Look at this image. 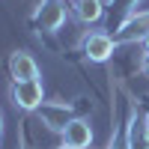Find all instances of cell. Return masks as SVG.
<instances>
[{
  "instance_id": "obj_1",
  "label": "cell",
  "mask_w": 149,
  "mask_h": 149,
  "mask_svg": "<svg viewBox=\"0 0 149 149\" xmlns=\"http://www.w3.org/2000/svg\"><path fill=\"white\" fill-rule=\"evenodd\" d=\"M12 102L21 110H39L45 104L42 81H12Z\"/></svg>"
},
{
  "instance_id": "obj_2",
  "label": "cell",
  "mask_w": 149,
  "mask_h": 149,
  "mask_svg": "<svg viewBox=\"0 0 149 149\" xmlns=\"http://www.w3.org/2000/svg\"><path fill=\"white\" fill-rule=\"evenodd\" d=\"M149 36V12H131V15L119 24L113 39L116 42H143Z\"/></svg>"
},
{
  "instance_id": "obj_3",
  "label": "cell",
  "mask_w": 149,
  "mask_h": 149,
  "mask_svg": "<svg viewBox=\"0 0 149 149\" xmlns=\"http://www.w3.org/2000/svg\"><path fill=\"white\" fill-rule=\"evenodd\" d=\"M113 51H116V39L107 36V33H90L84 39V54L93 63H107L113 57Z\"/></svg>"
},
{
  "instance_id": "obj_4",
  "label": "cell",
  "mask_w": 149,
  "mask_h": 149,
  "mask_svg": "<svg viewBox=\"0 0 149 149\" xmlns=\"http://www.w3.org/2000/svg\"><path fill=\"white\" fill-rule=\"evenodd\" d=\"M36 24L48 33H57L66 24V3L63 0H42V6L36 9Z\"/></svg>"
},
{
  "instance_id": "obj_5",
  "label": "cell",
  "mask_w": 149,
  "mask_h": 149,
  "mask_svg": "<svg viewBox=\"0 0 149 149\" xmlns=\"http://www.w3.org/2000/svg\"><path fill=\"white\" fill-rule=\"evenodd\" d=\"M36 113H39V119H42V122H45V125L51 128V131H63L69 122L74 119L69 104H51V102H45L39 110H36Z\"/></svg>"
},
{
  "instance_id": "obj_6",
  "label": "cell",
  "mask_w": 149,
  "mask_h": 149,
  "mask_svg": "<svg viewBox=\"0 0 149 149\" xmlns=\"http://www.w3.org/2000/svg\"><path fill=\"white\" fill-rule=\"evenodd\" d=\"M9 74L12 81H39V66L27 51H15L9 57Z\"/></svg>"
},
{
  "instance_id": "obj_7",
  "label": "cell",
  "mask_w": 149,
  "mask_h": 149,
  "mask_svg": "<svg viewBox=\"0 0 149 149\" xmlns=\"http://www.w3.org/2000/svg\"><path fill=\"white\" fill-rule=\"evenodd\" d=\"M63 143L66 146H74V149H86L93 143V128L86 119H72L69 125L63 128Z\"/></svg>"
},
{
  "instance_id": "obj_8",
  "label": "cell",
  "mask_w": 149,
  "mask_h": 149,
  "mask_svg": "<svg viewBox=\"0 0 149 149\" xmlns=\"http://www.w3.org/2000/svg\"><path fill=\"white\" fill-rule=\"evenodd\" d=\"M102 0H72V9H74V15H78L81 21H86V24H93V21H98L102 18Z\"/></svg>"
},
{
  "instance_id": "obj_9",
  "label": "cell",
  "mask_w": 149,
  "mask_h": 149,
  "mask_svg": "<svg viewBox=\"0 0 149 149\" xmlns=\"http://www.w3.org/2000/svg\"><path fill=\"white\" fill-rule=\"evenodd\" d=\"M113 149H131V137H122V140H119Z\"/></svg>"
},
{
  "instance_id": "obj_10",
  "label": "cell",
  "mask_w": 149,
  "mask_h": 149,
  "mask_svg": "<svg viewBox=\"0 0 149 149\" xmlns=\"http://www.w3.org/2000/svg\"><path fill=\"white\" fill-rule=\"evenodd\" d=\"M140 72L149 74V54H143V60H140Z\"/></svg>"
},
{
  "instance_id": "obj_11",
  "label": "cell",
  "mask_w": 149,
  "mask_h": 149,
  "mask_svg": "<svg viewBox=\"0 0 149 149\" xmlns=\"http://www.w3.org/2000/svg\"><path fill=\"white\" fill-rule=\"evenodd\" d=\"M140 45H143V51H146V54H149V36H146V39H143V42H140Z\"/></svg>"
},
{
  "instance_id": "obj_12",
  "label": "cell",
  "mask_w": 149,
  "mask_h": 149,
  "mask_svg": "<svg viewBox=\"0 0 149 149\" xmlns=\"http://www.w3.org/2000/svg\"><path fill=\"white\" fill-rule=\"evenodd\" d=\"M0 134H3V113H0Z\"/></svg>"
},
{
  "instance_id": "obj_13",
  "label": "cell",
  "mask_w": 149,
  "mask_h": 149,
  "mask_svg": "<svg viewBox=\"0 0 149 149\" xmlns=\"http://www.w3.org/2000/svg\"><path fill=\"white\" fill-rule=\"evenodd\" d=\"M60 149H74V146H66V143H63V146H60Z\"/></svg>"
}]
</instances>
